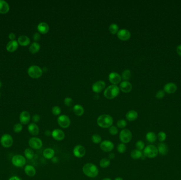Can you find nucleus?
Returning <instances> with one entry per match:
<instances>
[{
    "instance_id": "5701e85b",
    "label": "nucleus",
    "mask_w": 181,
    "mask_h": 180,
    "mask_svg": "<svg viewBox=\"0 0 181 180\" xmlns=\"http://www.w3.org/2000/svg\"><path fill=\"white\" fill-rule=\"evenodd\" d=\"M10 10V6L5 1L0 0V13L4 14Z\"/></svg>"
},
{
    "instance_id": "bb28decb",
    "label": "nucleus",
    "mask_w": 181,
    "mask_h": 180,
    "mask_svg": "<svg viewBox=\"0 0 181 180\" xmlns=\"http://www.w3.org/2000/svg\"><path fill=\"white\" fill-rule=\"evenodd\" d=\"M157 149L158 153L162 155H166L168 153V147L166 144L163 143L158 144Z\"/></svg>"
},
{
    "instance_id": "8fccbe9b",
    "label": "nucleus",
    "mask_w": 181,
    "mask_h": 180,
    "mask_svg": "<svg viewBox=\"0 0 181 180\" xmlns=\"http://www.w3.org/2000/svg\"><path fill=\"white\" fill-rule=\"evenodd\" d=\"M108 157H109V159H110H110H113L115 158L116 155H115V154H114V153H113V152H111V153H110L109 154Z\"/></svg>"
},
{
    "instance_id": "79ce46f5",
    "label": "nucleus",
    "mask_w": 181,
    "mask_h": 180,
    "mask_svg": "<svg viewBox=\"0 0 181 180\" xmlns=\"http://www.w3.org/2000/svg\"><path fill=\"white\" fill-rule=\"evenodd\" d=\"M127 125V122L124 120H120L117 122V126L118 127L121 129L125 128Z\"/></svg>"
},
{
    "instance_id": "f3484780",
    "label": "nucleus",
    "mask_w": 181,
    "mask_h": 180,
    "mask_svg": "<svg viewBox=\"0 0 181 180\" xmlns=\"http://www.w3.org/2000/svg\"><path fill=\"white\" fill-rule=\"evenodd\" d=\"M109 79L111 83L116 85L120 83L121 77L118 73L115 72H112L110 73L109 76Z\"/></svg>"
},
{
    "instance_id": "2eb2a0df",
    "label": "nucleus",
    "mask_w": 181,
    "mask_h": 180,
    "mask_svg": "<svg viewBox=\"0 0 181 180\" xmlns=\"http://www.w3.org/2000/svg\"><path fill=\"white\" fill-rule=\"evenodd\" d=\"M30 114L27 111H23L21 112L19 116L20 122L22 125H26L29 123L30 120Z\"/></svg>"
},
{
    "instance_id": "ddd939ff",
    "label": "nucleus",
    "mask_w": 181,
    "mask_h": 180,
    "mask_svg": "<svg viewBox=\"0 0 181 180\" xmlns=\"http://www.w3.org/2000/svg\"><path fill=\"white\" fill-rule=\"evenodd\" d=\"M117 36L119 39L123 41H126L130 38L131 33L130 31L127 29H121L119 30L118 32L117 33Z\"/></svg>"
},
{
    "instance_id": "49530a36",
    "label": "nucleus",
    "mask_w": 181,
    "mask_h": 180,
    "mask_svg": "<svg viewBox=\"0 0 181 180\" xmlns=\"http://www.w3.org/2000/svg\"><path fill=\"white\" fill-rule=\"evenodd\" d=\"M165 96V91L163 90H160L157 92L156 94V97L157 99H161L163 98V97Z\"/></svg>"
},
{
    "instance_id": "6ab92c4d",
    "label": "nucleus",
    "mask_w": 181,
    "mask_h": 180,
    "mask_svg": "<svg viewBox=\"0 0 181 180\" xmlns=\"http://www.w3.org/2000/svg\"><path fill=\"white\" fill-rule=\"evenodd\" d=\"M132 88L131 84L128 81H123L121 83L119 89L124 93H128L130 92Z\"/></svg>"
},
{
    "instance_id": "e433bc0d",
    "label": "nucleus",
    "mask_w": 181,
    "mask_h": 180,
    "mask_svg": "<svg viewBox=\"0 0 181 180\" xmlns=\"http://www.w3.org/2000/svg\"><path fill=\"white\" fill-rule=\"evenodd\" d=\"M117 149L119 153H121V154L124 153L127 150V147H126L125 144L122 143L119 144L117 147Z\"/></svg>"
},
{
    "instance_id": "13d9d810",
    "label": "nucleus",
    "mask_w": 181,
    "mask_h": 180,
    "mask_svg": "<svg viewBox=\"0 0 181 180\" xmlns=\"http://www.w3.org/2000/svg\"><path fill=\"white\" fill-rule=\"evenodd\" d=\"M1 86H2V83H1V82L0 81V88L1 87Z\"/></svg>"
},
{
    "instance_id": "f704fd0d",
    "label": "nucleus",
    "mask_w": 181,
    "mask_h": 180,
    "mask_svg": "<svg viewBox=\"0 0 181 180\" xmlns=\"http://www.w3.org/2000/svg\"><path fill=\"white\" fill-rule=\"evenodd\" d=\"M109 31L112 34H116L119 31V26L117 24H111L109 26Z\"/></svg>"
},
{
    "instance_id": "aec40b11",
    "label": "nucleus",
    "mask_w": 181,
    "mask_h": 180,
    "mask_svg": "<svg viewBox=\"0 0 181 180\" xmlns=\"http://www.w3.org/2000/svg\"><path fill=\"white\" fill-rule=\"evenodd\" d=\"M28 130L29 133L33 136H37L39 133V128L36 123H30L28 126Z\"/></svg>"
},
{
    "instance_id": "9b49d317",
    "label": "nucleus",
    "mask_w": 181,
    "mask_h": 180,
    "mask_svg": "<svg viewBox=\"0 0 181 180\" xmlns=\"http://www.w3.org/2000/svg\"><path fill=\"white\" fill-rule=\"evenodd\" d=\"M86 149L82 145H77L74 147V155L77 158H82L86 154Z\"/></svg>"
},
{
    "instance_id": "2f4dec72",
    "label": "nucleus",
    "mask_w": 181,
    "mask_h": 180,
    "mask_svg": "<svg viewBox=\"0 0 181 180\" xmlns=\"http://www.w3.org/2000/svg\"><path fill=\"white\" fill-rule=\"evenodd\" d=\"M146 138L148 142L150 143H154L155 142L156 139H157V136L156 135V134L153 132H150L148 133H147L146 135Z\"/></svg>"
},
{
    "instance_id": "bf43d9fd",
    "label": "nucleus",
    "mask_w": 181,
    "mask_h": 180,
    "mask_svg": "<svg viewBox=\"0 0 181 180\" xmlns=\"http://www.w3.org/2000/svg\"><path fill=\"white\" fill-rule=\"evenodd\" d=\"M0 96H1V94H0Z\"/></svg>"
},
{
    "instance_id": "a211bd4d",
    "label": "nucleus",
    "mask_w": 181,
    "mask_h": 180,
    "mask_svg": "<svg viewBox=\"0 0 181 180\" xmlns=\"http://www.w3.org/2000/svg\"><path fill=\"white\" fill-rule=\"evenodd\" d=\"M177 90V86L173 83H169L166 84L164 87V91L167 94H172L174 93Z\"/></svg>"
},
{
    "instance_id": "7c9ffc66",
    "label": "nucleus",
    "mask_w": 181,
    "mask_h": 180,
    "mask_svg": "<svg viewBox=\"0 0 181 180\" xmlns=\"http://www.w3.org/2000/svg\"><path fill=\"white\" fill-rule=\"evenodd\" d=\"M143 154L142 153V151L138 150V149H134L130 153V157L133 159H138L140 158H142Z\"/></svg>"
},
{
    "instance_id": "473e14b6",
    "label": "nucleus",
    "mask_w": 181,
    "mask_h": 180,
    "mask_svg": "<svg viewBox=\"0 0 181 180\" xmlns=\"http://www.w3.org/2000/svg\"><path fill=\"white\" fill-rule=\"evenodd\" d=\"M24 154L27 159H31L34 157V152L31 149H26L24 152Z\"/></svg>"
},
{
    "instance_id": "ea45409f",
    "label": "nucleus",
    "mask_w": 181,
    "mask_h": 180,
    "mask_svg": "<svg viewBox=\"0 0 181 180\" xmlns=\"http://www.w3.org/2000/svg\"><path fill=\"white\" fill-rule=\"evenodd\" d=\"M23 129V126L21 123H17L13 126V131L16 133H19L21 132Z\"/></svg>"
},
{
    "instance_id": "37998d69",
    "label": "nucleus",
    "mask_w": 181,
    "mask_h": 180,
    "mask_svg": "<svg viewBox=\"0 0 181 180\" xmlns=\"http://www.w3.org/2000/svg\"><path fill=\"white\" fill-rule=\"evenodd\" d=\"M136 147L137 149L142 151V149H145L144 142L141 140L137 141L136 143Z\"/></svg>"
},
{
    "instance_id": "f8f14e48",
    "label": "nucleus",
    "mask_w": 181,
    "mask_h": 180,
    "mask_svg": "<svg viewBox=\"0 0 181 180\" xmlns=\"http://www.w3.org/2000/svg\"><path fill=\"white\" fill-rule=\"evenodd\" d=\"M114 144L109 140H104L102 141L100 143V148L103 151L105 152H110L114 149Z\"/></svg>"
},
{
    "instance_id": "dca6fc26",
    "label": "nucleus",
    "mask_w": 181,
    "mask_h": 180,
    "mask_svg": "<svg viewBox=\"0 0 181 180\" xmlns=\"http://www.w3.org/2000/svg\"><path fill=\"white\" fill-rule=\"evenodd\" d=\"M105 85L106 84L104 81L101 80L97 81L93 85L92 90L94 92L99 93L105 88Z\"/></svg>"
},
{
    "instance_id": "a18cd8bd",
    "label": "nucleus",
    "mask_w": 181,
    "mask_h": 180,
    "mask_svg": "<svg viewBox=\"0 0 181 180\" xmlns=\"http://www.w3.org/2000/svg\"><path fill=\"white\" fill-rule=\"evenodd\" d=\"M64 104L68 107H71L73 104V99H72L71 98H69V97L65 98L64 99Z\"/></svg>"
},
{
    "instance_id": "4468645a",
    "label": "nucleus",
    "mask_w": 181,
    "mask_h": 180,
    "mask_svg": "<svg viewBox=\"0 0 181 180\" xmlns=\"http://www.w3.org/2000/svg\"><path fill=\"white\" fill-rule=\"evenodd\" d=\"M52 136L56 141H62L65 138V134L60 129H55L52 133Z\"/></svg>"
},
{
    "instance_id": "c756f323",
    "label": "nucleus",
    "mask_w": 181,
    "mask_h": 180,
    "mask_svg": "<svg viewBox=\"0 0 181 180\" xmlns=\"http://www.w3.org/2000/svg\"><path fill=\"white\" fill-rule=\"evenodd\" d=\"M40 46L38 42H33L29 47V51L32 54H35L39 51Z\"/></svg>"
},
{
    "instance_id": "1a4fd4ad",
    "label": "nucleus",
    "mask_w": 181,
    "mask_h": 180,
    "mask_svg": "<svg viewBox=\"0 0 181 180\" xmlns=\"http://www.w3.org/2000/svg\"><path fill=\"white\" fill-rule=\"evenodd\" d=\"M57 122L60 127L63 128H68L71 125V120L67 115H60L58 117Z\"/></svg>"
},
{
    "instance_id": "39448f33",
    "label": "nucleus",
    "mask_w": 181,
    "mask_h": 180,
    "mask_svg": "<svg viewBox=\"0 0 181 180\" xmlns=\"http://www.w3.org/2000/svg\"><path fill=\"white\" fill-rule=\"evenodd\" d=\"M42 69L37 65H31L28 69V74L32 78H39L42 76Z\"/></svg>"
},
{
    "instance_id": "4c0bfd02",
    "label": "nucleus",
    "mask_w": 181,
    "mask_h": 180,
    "mask_svg": "<svg viewBox=\"0 0 181 180\" xmlns=\"http://www.w3.org/2000/svg\"><path fill=\"white\" fill-rule=\"evenodd\" d=\"M92 141L93 143H101L102 142V137L99 134H94L92 136Z\"/></svg>"
},
{
    "instance_id": "423d86ee",
    "label": "nucleus",
    "mask_w": 181,
    "mask_h": 180,
    "mask_svg": "<svg viewBox=\"0 0 181 180\" xmlns=\"http://www.w3.org/2000/svg\"><path fill=\"white\" fill-rule=\"evenodd\" d=\"M132 138V134L128 129H123L119 133V139L122 143H129Z\"/></svg>"
},
{
    "instance_id": "20e7f679",
    "label": "nucleus",
    "mask_w": 181,
    "mask_h": 180,
    "mask_svg": "<svg viewBox=\"0 0 181 180\" xmlns=\"http://www.w3.org/2000/svg\"><path fill=\"white\" fill-rule=\"evenodd\" d=\"M144 155L145 157H147L150 159L155 158V157L157 156L158 151L157 147L152 145H150L145 147L144 149Z\"/></svg>"
},
{
    "instance_id": "412c9836",
    "label": "nucleus",
    "mask_w": 181,
    "mask_h": 180,
    "mask_svg": "<svg viewBox=\"0 0 181 180\" xmlns=\"http://www.w3.org/2000/svg\"><path fill=\"white\" fill-rule=\"evenodd\" d=\"M18 46L19 43L18 41H16V40H12L8 42L6 46V49L8 52H14L16 50L18 49Z\"/></svg>"
},
{
    "instance_id": "7ed1b4c3",
    "label": "nucleus",
    "mask_w": 181,
    "mask_h": 180,
    "mask_svg": "<svg viewBox=\"0 0 181 180\" xmlns=\"http://www.w3.org/2000/svg\"><path fill=\"white\" fill-rule=\"evenodd\" d=\"M120 92V89L117 85H112L108 87L104 91V95L106 98L111 99L118 96Z\"/></svg>"
},
{
    "instance_id": "6e6552de",
    "label": "nucleus",
    "mask_w": 181,
    "mask_h": 180,
    "mask_svg": "<svg viewBox=\"0 0 181 180\" xmlns=\"http://www.w3.org/2000/svg\"><path fill=\"white\" fill-rule=\"evenodd\" d=\"M0 142L2 146L5 148H9L12 146L13 139L10 134H5L2 136L0 139Z\"/></svg>"
},
{
    "instance_id": "0eeeda50",
    "label": "nucleus",
    "mask_w": 181,
    "mask_h": 180,
    "mask_svg": "<svg viewBox=\"0 0 181 180\" xmlns=\"http://www.w3.org/2000/svg\"><path fill=\"white\" fill-rule=\"evenodd\" d=\"M12 163L16 167H23L26 163V159L24 156L18 154L13 156L12 159Z\"/></svg>"
},
{
    "instance_id": "4d7b16f0",
    "label": "nucleus",
    "mask_w": 181,
    "mask_h": 180,
    "mask_svg": "<svg viewBox=\"0 0 181 180\" xmlns=\"http://www.w3.org/2000/svg\"><path fill=\"white\" fill-rule=\"evenodd\" d=\"M102 180H112L110 178H104V179H103Z\"/></svg>"
},
{
    "instance_id": "c9c22d12",
    "label": "nucleus",
    "mask_w": 181,
    "mask_h": 180,
    "mask_svg": "<svg viewBox=\"0 0 181 180\" xmlns=\"http://www.w3.org/2000/svg\"><path fill=\"white\" fill-rule=\"evenodd\" d=\"M122 78L124 81L128 80L129 79H130L131 77V71L129 70H125L123 71L122 73Z\"/></svg>"
},
{
    "instance_id": "4be33fe9",
    "label": "nucleus",
    "mask_w": 181,
    "mask_h": 180,
    "mask_svg": "<svg viewBox=\"0 0 181 180\" xmlns=\"http://www.w3.org/2000/svg\"><path fill=\"white\" fill-rule=\"evenodd\" d=\"M37 29L40 33L41 34H46L49 31V26L48 24L45 22H41L40 23L38 26H37Z\"/></svg>"
},
{
    "instance_id": "864d4df0",
    "label": "nucleus",
    "mask_w": 181,
    "mask_h": 180,
    "mask_svg": "<svg viewBox=\"0 0 181 180\" xmlns=\"http://www.w3.org/2000/svg\"><path fill=\"white\" fill-rule=\"evenodd\" d=\"M52 132H51L49 130H47V131H45V135L47 137H49L50 136H52Z\"/></svg>"
},
{
    "instance_id": "5fc2aeb1",
    "label": "nucleus",
    "mask_w": 181,
    "mask_h": 180,
    "mask_svg": "<svg viewBox=\"0 0 181 180\" xmlns=\"http://www.w3.org/2000/svg\"><path fill=\"white\" fill-rule=\"evenodd\" d=\"M9 180H21V179L20 178H19L18 176H13L12 177H11Z\"/></svg>"
},
{
    "instance_id": "09e8293b",
    "label": "nucleus",
    "mask_w": 181,
    "mask_h": 180,
    "mask_svg": "<svg viewBox=\"0 0 181 180\" xmlns=\"http://www.w3.org/2000/svg\"><path fill=\"white\" fill-rule=\"evenodd\" d=\"M33 39L35 41H37L38 40H39L40 39V35L39 33H34V35L33 36Z\"/></svg>"
},
{
    "instance_id": "603ef678",
    "label": "nucleus",
    "mask_w": 181,
    "mask_h": 180,
    "mask_svg": "<svg viewBox=\"0 0 181 180\" xmlns=\"http://www.w3.org/2000/svg\"><path fill=\"white\" fill-rule=\"evenodd\" d=\"M176 52L177 54L181 57V45H179V46L176 48Z\"/></svg>"
},
{
    "instance_id": "de8ad7c7",
    "label": "nucleus",
    "mask_w": 181,
    "mask_h": 180,
    "mask_svg": "<svg viewBox=\"0 0 181 180\" xmlns=\"http://www.w3.org/2000/svg\"><path fill=\"white\" fill-rule=\"evenodd\" d=\"M32 120L34 123H38L40 120V117L39 115L38 114H35L34 115L32 118Z\"/></svg>"
},
{
    "instance_id": "f03ea898",
    "label": "nucleus",
    "mask_w": 181,
    "mask_h": 180,
    "mask_svg": "<svg viewBox=\"0 0 181 180\" xmlns=\"http://www.w3.org/2000/svg\"><path fill=\"white\" fill-rule=\"evenodd\" d=\"M113 123V118L107 114L101 115L97 118V125L101 128H110L112 126Z\"/></svg>"
},
{
    "instance_id": "a19ab883",
    "label": "nucleus",
    "mask_w": 181,
    "mask_h": 180,
    "mask_svg": "<svg viewBox=\"0 0 181 180\" xmlns=\"http://www.w3.org/2000/svg\"><path fill=\"white\" fill-rule=\"evenodd\" d=\"M109 132L112 135H116L118 134V129L115 126H112L109 129Z\"/></svg>"
},
{
    "instance_id": "58836bf2",
    "label": "nucleus",
    "mask_w": 181,
    "mask_h": 180,
    "mask_svg": "<svg viewBox=\"0 0 181 180\" xmlns=\"http://www.w3.org/2000/svg\"><path fill=\"white\" fill-rule=\"evenodd\" d=\"M167 135L165 132H160L158 133L157 136V138H158V141L160 142H163L164 141H165Z\"/></svg>"
},
{
    "instance_id": "f257e3e1",
    "label": "nucleus",
    "mask_w": 181,
    "mask_h": 180,
    "mask_svg": "<svg viewBox=\"0 0 181 180\" xmlns=\"http://www.w3.org/2000/svg\"><path fill=\"white\" fill-rule=\"evenodd\" d=\"M82 171L85 175L91 178L97 177L99 173L97 166L92 163H87L84 165Z\"/></svg>"
},
{
    "instance_id": "a878e982",
    "label": "nucleus",
    "mask_w": 181,
    "mask_h": 180,
    "mask_svg": "<svg viewBox=\"0 0 181 180\" xmlns=\"http://www.w3.org/2000/svg\"><path fill=\"white\" fill-rule=\"evenodd\" d=\"M18 42L21 46L26 47L28 46L30 44V39H29V37L26 36H21L19 37Z\"/></svg>"
},
{
    "instance_id": "6e6d98bb",
    "label": "nucleus",
    "mask_w": 181,
    "mask_h": 180,
    "mask_svg": "<svg viewBox=\"0 0 181 180\" xmlns=\"http://www.w3.org/2000/svg\"><path fill=\"white\" fill-rule=\"evenodd\" d=\"M114 180H123V179L122 178H121V177H117V178H116Z\"/></svg>"
},
{
    "instance_id": "393cba45",
    "label": "nucleus",
    "mask_w": 181,
    "mask_h": 180,
    "mask_svg": "<svg viewBox=\"0 0 181 180\" xmlns=\"http://www.w3.org/2000/svg\"><path fill=\"white\" fill-rule=\"evenodd\" d=\"M24 172L30 177H33L36 175V170L33 166L31 165H27L24 167Z\"/></svg>"
},
{
    "instance_id": "b1692460",
    "label": "nucleus",
    "mask_w": 181,
    "mask_h": 180,
    "mask_svg": "<svg viewBox=\"0 0 181 180\" xmlns=\"http://www.w3.org/2000/svg\"><path fill=\"white\" fill-rule=\"evenodd\" d=\"M138 116V114L136 110H131L126 114V117L127 120L129 122H133L136 120Z\"/></svg>"
},
{
    "instance_id": "cd10ccee",
    "label": "nucleus",
    "mask_w": 181,
    "mask_h": 180,
    "mask_svg": "<svg viewBox=\"0 0 181 180\" xmlns=\"http://www.w3.org/2000/svg\"><path fill=\"white\" fill-rule=\"evenodd\" d=\"M55 154V151L52 148H47L43 152V156L46 159H52Z\"/></svg>"
},
{
    "instance_id": "c03bdc74",
    "label": "nucleus",
    "mask_w": 181,
    "mask_h": 180,
    "mask_svg": "<svg viewBox=\"0 0 181 180\" xmlns=\"http://www.w3.org/2000/svg\"><path fill=\"white\" fill-rule=\"evenodd\" d=\"M52 112L53 115L55 116H58L60 115L61 113V108L59 106H55L52 108Z\"/></svg>"
},
{
    "instance_id": "c85d7f7f",
    "label": "nucleus",
    "mask_w": 181,
    "mask_h": 180,
    "mask_svg": "<svg viewBox=\"0 0 181 180\" xmlns=\"http://www.w3.org/2000/svg\"><path fill=\"white\" fill-rule=\"evenodd\" d=\"M73 112L76 116H81L84 114V108L81 105H75L73 107Z\"/></svg>"
},
{
    "instance_id": "9d476101",
    "label": "nucleus",
    "mask_w": 181,
    "mask_h": 180,
    "mask_svg": "<svg viewBox=\"0 0 181 180\" xmlns=\"http://www.w3.org/2000/svg\"><path fill=\"white\" fill-rule=\"evenodd\" d=\"M28 144L30 147L31 149H41L42 146V142L41 139L36 137H33L30 139L28 142Z\"/></svg>"
},
{
    "instance_id": "72a5a7b5",
    "label": "nucleus",
    "mask_w": 181,
    "mask_h": 180,
    "mask_svg": "<svg viewBox=\"0 0 181 180\" xmlns=\"http://www.w3.org/2000/svg\"><path fill=\"white\" fill-rule=\"evenodd\" d=\"M110 160L107 159V158H103L102 159H101L100 162V167L105 169L107 167H109V165H110Z\"/></svg>"
},
{
    "instance_id": "3c124183",
    "label": "nucleus",
    "mask_w": 181,
    "mask_h": 180,
    "mask_svg": "<svg viewBox=\"0 0 181 180\" xmlns=\"http://www.w3.org/2000/svg\"><path fill=\"white\" fill-rule=\"evenodd\" d=\"M9 38L11 40V41L14 40L15 38H16V35H15L14 33H11L9 35Z\"/></svg>"
}]
</instances>
